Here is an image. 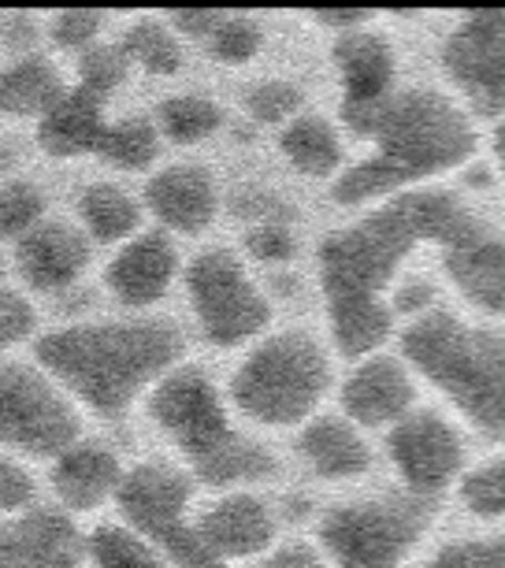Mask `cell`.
I'll use <instances>...</instances> for the list:
<instances>
[{"mask_svg": "<svg viewBox=\"0 0 505 568\" xmlns=\"http://www.w3.org/2000/svg\"><path fill=\"white\" fill-rule=\"evenodd\" d=\"M476 216L446 190H405L350 227H339L320 245V283L327 313L386 305L383 291L402 264L424 245H443Z\"/></svg>", "mask_w": 505, "mask_h": 568, "instance_id": "6da1fadb", "label": "cell"}, {"mask_svg": "<svg viewBox=\"0 0 505 568\" xmlns=\"http://www.w3.org/2000/svg\"><path fill=\"white\" fill-rule=\"evenodd\" d=\"M353 134L375 145L361 164L335 179L331 194L339 205H372L405 194V186L461 168L476 153L472 120L435 90L391 93L380 109L346 123Z\"/></svg>", "mask_w": 505, "mask_h": 568, "instance_id": "7a4b0ae2", "label": "cell"}, {"mask_svg": "<svg viewBox=\"0 0 505 568\" xmlns=\"http://www.w3.org/2000/svg\"><path fill=\"white\" fill-rule=\"evenodd\" d=\"M179 353V331L164 320L79 324L38 342L41 368L97 416H123L138 394L175 368Z\"/></svg>", "mask_w": 505, "mask_h": 568, "instance_id": "3957f363", "label": "cell"}, {"mask_svg": "<svg viewBox=\"0 0 505 568\" xmlns=\"http://www.w3.org/2000/svg\"><path fill=\"white\" fill-rule=\"evenodd\" d=\"M405 357L483 435L505 438V338L450 313H427L402 338Z\"/></svg>", "mask_w": 505, "mask_h": 568, "instance_id": "277c9868", "label": "cell"}, {"mask_svg": "<svg viewBox=\"0 0 505 568\" xmlns=\"http://www.w3.org/2000/svg\"><path fill=\"white\" fill-rule=\"evenodd\" d=\"M331 387L327 349L309 331H279L245 353L231 375V402L264 427H290L316 413Z\"/></svg>", "mask_w": 505, "mask_h": 568, "instance_id": "5b68a950", "label": "cell"}, {"mask_svg": "<svg viewBox=\"0 0 505 568\" xmlns=\"http://www.w3.org/2000/svg\"><path fill=\"white\" fill-rule=\"evenodd\" d=\"M432 524V506L416 495H391L335 506L320 520V546L331 568H402Z\"/></svg>", "mask_w": 505, "mask_h": 568, "instance_id": "8992f818", "label": "cell"}, {"mask_svg": "<svg viewBox=\"0 0 505 568\" xmlns=\"http://www.w3.org/2000/svg\"><path fill=\"white\" fill-rule=\"evenodd\" d=\"M79 443V413L46 368L0 364V446L60 457Z\"/></svg>", "mask_w": 505, "mask_h": 568, "instance_id": "52a82bcc", "label": "cell"}, {"mask_svg": "<svg viewBox=\"0 0 505 568\" xmlns=\"http://www.w3.org/2000/svg\"><path fill=\"white\" fill-rule=\"evenodd\" d=\"M190 305L209 342L231 349L261 335L272 320V305L245 264L231 250H205L186 275Z\"/></svg>", "mask_w": 505, "mask_h": 568, "instance_id": "ba28073f", "label": "cell"}, {"mask_svg": "<svg viewBox=\"0 0 505 568\" xmlns=\"http://www.w3.org/2000/svg\"><path fill=\"white\" fill-rule=\"evenodd\" d=\"M149 416L190 465L234 435L228 402L201 368H171L149 394Z\"/></svg>", "mask_w": 505, "mask_h": 568, "instance_id": "9c48e42d", "label": "cell"}, {"mask_svg": "<svg viewBox=\"0 0 505 568\" xmlns=\"http://www.w3.org/2000/svg\"><path fill=\"white\" fill-rule=\"evenodd\" d=\"M443 68L461 98L483 120L505 115V16H468L446 34Z\"/></svg>", "mask_w": 505, "mask_h": 568, "instance_id": "30bf717a", "label": "cell"}, {"mask_svg": "<svg viewBox=\"0 0 505 568\" xmlns=\"http://www.w3.org/2000/svg\"><path fill=\"white\" fill-rule=\"evenodd\" d=\"M391 460L410 495L427 498L454 484L465 465V438L438 413H410L391 432Z\"/></svg>", "mask_w": 505, "mask_h": 568, "instance_id": "8fae6325", "label": "cell"}, {"mask_svg": "<svg viewBox=\"0 0 505 568\" xmlns=\"http://www.w3.org/2000/svg\"><path fill=\"white\" fill-rule=\"evenodd\" d=\"M443 264L454 286L483 313L505 316V239L472 216L443 245Z\"/></svg>", "mask_w": 505, "mask_h": 568, "instance_id": "7c38bea8", "label": "cell"}, {"mask_svg": "<svg viewBox=\"0 0 505 568\" xmlns=\"http://www.w3.org/2000/svg\"><path fill=\"white\" fill-rule=\"evenodd\" d=\"M85 539L68 513L30 509L0 517V568H79Z\"/></svg>", "mask_w": 505, "mask_h": 568, "instance_id": "4fadbf2b", "label": "cell"}, {"mask_svg": "<svg viewBox=\"0 0 505 568\" xmlns=\"http://www.w3.org/2000/svg\"><path fill=\"white\" fill-rule=\"evenodd\" d=\"M335 68L342 79V120L353 123L394 93V45L380 30L353 27L335 38Z\"/></svg>", "mask_w": 505, "mask_h": 568, "instance_id": "5bb4252c", "label": "cell"}, {"mask_svg": "<svg viewBox=\"0 0 505 568\" xmlns=\"http://www.w3.org/2000/svg\"><path fill=\"white\" fill-rule=\"evenodd\" d=\"M413 375L397 357H364L342 383V409L350 424L386 427L402 424L413 413Z\"/></svg>", "mask_w": 505, "mask_h": 568, "instance_id": "9a60e30c", "label": "cell"}, {"mask_svg": "<svg viewBox=\"0 0 505 568\" xmlns=\"http://www.w3.org/2000/svg\"><path fill=\"white\" fill-rule=\"evenodd\" d=\"M193 531H198L201 546H205L212 557L231 565V561H239V557L264 554L267 546L275 542V517L256 495L234 490V495H223L220 501H212V506L193 520Z\"/></svg>", "mask_w": 505, "mask_h": 568, "instance_id": "2e32d148", "label": "cell"}, {"mask_svg": "<svg viewBox=\"0 0 505 568\" xmlns=\"http://www.w3.org/2000/svg\"><path fill=\"white\" fill-rule=\"evenodd\" d=\"M120 509L127 528H134L142 539L153 542L160 531L186 520L190 509V479L171 465H138L123 476Z\"/></svg>", "mask_w": 505, "mask_h": 568, "instance_id": "e0dca14e", "label": "cell"}, {"mask_svg": "<svg viewBox=\"0 0 505 568\" xmlns=\"http://www.w3.org/2000/svg\"><path fill=\"white\" fill-rule=\"evenodd\" d=\"M145 201L153 209V216L168 231L179 234H201L205 227H212L220 209L216 179L201 164H171L156 171L145 186Z\"/></svg>", "mask_w": 505, "mask_h": 568, "instance_id": "ac0fdd59", "label": "cell"}, {"mask_svg": "<svg viewBox=\"0 0 505 568\" xmlns=\"http://www.w3.org/2000/svg\"><path fill=\"white\" fill-rule=\"evenodd\" d=\"M179 272V253L168 234H134L131 242L120 245L104 267V283L120 297L123 305H153L160 302Z\"/></svg>", "mask_w": 505, "mask_h": 568, "instance_id": "d6986e66", "label": "cell"}, {"mask_svg": "<svg viewBox=\"0 0 505 568\" xmlns=\"http://www.w3.org/2000/svg\"><path fill=\"white\" fill-rule=\"evenodd\" d=\"M19 275L34 291H63L90 264V239L71 223H38L16 250Z\"/></svg>", "mask_w": 505, "mask_h": 568, "instance_id": "ffe728a7", "label": "cell"}, {"mask_svg": "<svg viewBox=\"0 0 505 568\" xmlns=\"http://www.w3.org/2000/svg\"><path fill=\"white\" fill-rule=\"evenodd\" d=\"M123 476L127 471L120 460H115L112 449H104L97 443H74L71 449H63L57 457V465H52V490H57V498L68 509L90 513L120 495Z\"/></svg>", "mask_w": 505, "mask_h": 568, "instance_id": "44dd1931", "label": "cell"}, {"mask_svg": "<svg viewBox=\"0 0 505 568\" xmlns=\"http://www.w3.org/2000/svg\"><path fill=\"white\" fill-rule=\"evenodd\" d=\"M109 131V115H104V98H97L90 90H63V98L41 115L38 142L49 156L71 160L97 153Z\"/></svg>", "mask_w": 505, "mask_h": 568, "instance_id": "7402d4cb", "label": "cell"}, {"mask_svg": "<svg viewBox=\"0 0 505 568\" xmlns=\"http://www.w3.org/2000/svg\"><path fill=\"white\" fill-rule=\"evenodd\" d=\"M297 446H301V457L309 460V468L324 479L364 476L372 465L368 443L361 438L357 424H350L346 416H316V420L301 432Z\"/></svg>", "mask_w": 505, "mask_h": 568, "instance_id": "603a6c76", "label": "cell"}, {"mask_svg": "<svg viewBox=\"0 0 505 568\" xmlns=\"http://www.w3.org/2000/svg\"><path fill=\"white\" fill-rule=\"evenodd\" d=\"M63 98V79L46 57H23L0 71V112L4 115H46Z\"/></svg>", "mask_w": 505, "mask_h": 568, "instance_id": "cb8c5ba5", "label": "cell"}, {"mask_svg": "<svg viewBox=\"0 0 505 568\" xmlns=\"http://www.w3.org/2000/svg\"><path fill=\"white\" fill-rule=\"evenodd\" d=\"M279 149L290 160V168H297L309 179H327L342 164V138L320 115H297L294 123H286Z\"/></svg>", "mask_w": 505, "mask_h": 568, "instance_id": "d4e9b609", "label": "cell"}, {"mask_svg": "<svg viewBox=\"0 0 505 568\" xmlns=\"http://www.w3.org/2000/svg\"><path fill=\"white\" fill-rule=\"evenodd\" d=\"M193 471H198V476L212 487L256 484V479H264L275 471V457L267 454L261 443H253L250 435L234 432L223 446H216L212 454L193 460Z\"/></svg>", "mask_w": 505, "mask_h": 568, "instance_id": "484cf974", "label": "cell"}, {"mask_svg": "<svg viewBox=\"0 0 505 568\" xmlns=\"http://www.w3.org/2000/svg\"><path fill=\"white\" fill-rule=\"evenodd\" d=\"M79 216L85 234L97 242H131L138 223H142V209L123 186L97 182L79 197Z\"/></svg>", "mask_w": 505, "mask_h": 568, "instance_id": "4316f807", "label": "cell"}, {"mask_svg": "<svg viewBox=\"0 0 505 568\" xmlns=\"http://www.w3.org/2000/svg\"><path fill=\"white\" fill-rule=\"evenodd\" d=\"M85 554H90L93 568H171L160 550L149 539H142L134 528H97L85 539Z\"/></svg>", "mask_w": 505, "mask_h": 568, "instance_id": "83f0119b", "label": "cell"}, {"mask_svg": "<svg viewBox=\"0 0 505 568\" xmlns=\"http://www.w3.org/2000/svg\"><path fill=\"white\" fill-rule=\"evenodd\" d=\"M223 120L220 104L201 98V93H179L160 104V131L179 145H198L205 138L216 134V126Z\"/></svg>", "mask_w": 505, "mask_h": 568, "instance_id": "f1b7e54d", "label": "cell"}, {"mask_svg": "<svg viewBox=\"0 0 505 568\" xmlns=\"http://www.w3.org/2000/svg\"><path fill=\"white\" fill-rule=\"evenodd\" d=\"M123 52L131 63H142L153 74H175L182 68V45L175 30L160 19H138V23L123 34Z\"/></svg>", "mask_w": 505, "mask_h": 568, "instance_id": "f546056e", "label": "cell"}, {"mask_svg": "<svg viewBox=\"0 0 505 568\" xmlns=\"http://www.w3.org/2000/svg\"><path fill=\"white\" fill-rule=\"evenodd\" d=\"M97 153L104 156V164H112L120 171H145L156 160V126L142 120V115L109 123L104 142Z\"/></svg>", "mask_w": 505, "mask_h": 568, "instance_id": "4dcf8cb0", "label": "cell"}, {"mask_svg": "<svg viewBox=\"0 0 505 568\" xmlns=\"http://www.w3.org/2000/svg\"><path fill=\"white\" fill-rule=\"evenodd\" d=\"M41 216H46V197L34 182H0V234L4 239H27Z\"/></svg>", "mask_w": 505, "mask_h": 568, "instance_id": "1f68e13d", "label": "cell"}, {"mask_svg": "<svg viewBox=\"0 0 505 568\" xmlns=\"http://www.w3.org/2000/svg\"><path fill=\"white\" fill-rule=\"evenodd\" d=\"M264 45V30L253 16H220L216 30L209 34L212 57L223 63H245L253 60Z\"/></svg>", "mask_w": 505, "mask_h": 568, "instance_id": "d6a6232c", "label": "cell"}, {"mask_svg": "<svg viewBox=\"0 0 505 568\" xmlns=\"http://www.w3.org/2000/svg\"><path fill=\"white\" fill-rule=\"evenodd\" d=\"M127 52L123 45H93L85 49L79 63V90H90L97 98H109V93L127 79Z\"/></svg>", "mask_w": 505, "mask_h": 568, "instance_id": "836d02e7", "label": "cell"}, {"mask_svg": "<svg viewBox=\"0 0 505 568\" xmlns=\"http://www.w3.org/2000/svg\"><path fill=\"white\" fill-rule=\"evenodd\" d=\"M245 104H250V115L256 123H267V126H275V123H294L297 120V112H301V90L297 85H290V82H256L253 90H250V98H245Z\"/></svg>", "mask_w": 505, "mask_h": 568, "instance_id": "e575fe53", "label": "cell"}, {"mask_svg": "<svg viewBox=\"0 0 505 568\" xmlns=\"http://www.w3.org/2000/svg\"><path fill=\"white\" fill-rule=\"evenodd\" d=\"M461 498L476 517H505V457L472 471L461 487Z\"/></svg>", "mask_w": 505, "mask_h": 568, "instance_id": "d590c367", "label": "cell"}, {"mask_svg": "<svg viewBox=\"0 0 505 568\" xmlns=\"http://www.w3.org/2000/svg\"><path fill=\"white\" fill-rule=\"evenodd\" d=\"M153 546L164 554V561L171 568H228L220 557H212L205 546H201L198 531H193L190 520H182V524H175V528L160 531L153 539Z\"/></svg>", "mask_w": 505, "mask_h": 568, "instance_id": "8d00e7d4", "label": "cell"}, {"mask_svg": "<svg viewBox=\"0 0 505 568\" xmlns=\"http://www.w3.org/2000/svg\"><path fill=\"white\" fill-rule=\"evenodd\" d=\"M427 568H505V539H457L443 546Z\"/></svg>", "mask_w": 505, "mask_h": 568, "instance_id": "74e56055", "label": "cell"}, {"mask_svg": "<svg viewBox=\"0 0 505 568\" xmlns=\"http://www.w3.org/2000/svg\"><path fill=\"white\" fill-rule=\"evenodd\" d=\"M34 501V476L12 457H0V517H23Z\"/></svg>", "mask_w": 505, "mask_h": 568, "instance_id": "f35d334b", "label": "cell"}, {"mask_svg": "<svg viewBox=\"0 0 505 568\" xmlns=\"http://www.w3.org/2000/svg\"><path fill=\"white\" fill-rule=\"evenodd\" d=\"M34 327H38L34 305L16 291H0V349L27 342L34 335Z\"/></svg>", "mask_w": 505, "mask_h": 568, "instance_id": "ab89813d", "label": "cell"}, {"mask_svg": "<svg viewBox=\"0 0 505 568\" xmlns=\"http://www.w3.org/2000/svg\"><path fill=\"white\" fill-rule=\"evenodd\" d=\"M97 30H101V16L93 12H63L52 19V41L60 49H93Z\"/></svg>", "mask_w": 505, "mask_h": 568, "instance_id": "60d3db41", "label": "cell"}, {"mask_svg": "<svg viewBox=\"0 0 505 568\" xmlns=\"http://www.w3.org/2000/svg\"><path fill=\"white\" fill-rule=\"evenodd\" d=\"M250 253L261 261H286L294 253V234L283 220H261L250 231Z\"/></svg>", "mask_w": 505, "mask_h": 568, "instance_id": "b9f144b4", "label": "cell"}, {"mask_svg": "<svg viewBox=\"0 0 505 568\" xmlns=\"http://www.w3.org/2000/svg\"><path fill=\"white\" fill-rule=\"evenodd\" d=\"M261 568H331V561H324L313 546L290 542V546H279V550L267 554V561Z\"/></svg>", "mask_w": 505, "mask_h": 568, "instance_id": "7bdbcfd3", "label": "cell"}, {"mask_svg": "<svg viewBox=\"0 0 505 568\" xmlns=\"http://www.w3.org/2000/svg\"><path fill=\"white\" fill-rule=\"evenodd\" d=\"M216 23H220V12H179L175 16V30H182V34H190V38H201V41H209Z\"/></svg>", "mask_w": 505, "mask_h": 568, "instance_id": "ee69618b", "label": "cell"}, {"mask_svg": "<svg viewBox=\"0 0 505 568\" xmlns=\"http://www.w3.org/2000/svg\"><path fill=\"white\" fill-rule=\"evenodd\" d=\"M4 34L12 45H30L34 41V23L30 19H4Z\"/></svg>", "mask_w": 505, "mask_h": 568, "instance_id": "f6af8a7d", "label": "cell"}, {"mask_svg": "<svg viewBox=\"0 0 505 568\" xmlns=\"http://www.w3.org/2000/svg\"><path fill=\"white\" fill-rule=\"evenodd\" d=\"M494 153H498V160H502V168H505V123L494 131Z\"/></svg>", "mask_w": 505, "mask_h": 568, "instance_id": "bcb514c9", "label": "cell"}, {"mask_svg": "<svg viewBox=\"0 0 505 568\" xmlns=\"http://www.w3.org/2000/svg\"><path fill=\"white\" fill-rule=\"evenodd\" d=\"M0 278H4V261H0Z\"/></svg>", "mask_w": 505, "mask_h": 568, "instance_id": "7dc6e473", "label": "cell"}]
</instances>
